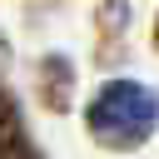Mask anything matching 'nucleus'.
<instances>
[{"mask_svg": "<svg viewBox=\"0 0 159 159\" xmlns=\"http://www.w3.org/2000/svg\"><path fill=\"white\" fill-rule=\"evenodd\" d=\"M159 124V94L139 80H114L94 94L89 104V129L114 144V149H129V144H144Z\"/></svg>", "mask_w": 159, "mask_h": 159, "instance_id": "obj_1", "label": "nucleus"}]
</instances>
